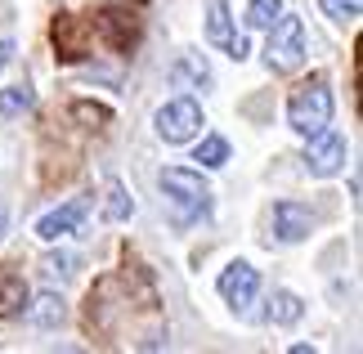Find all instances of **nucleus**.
I'll return each instance as SVG.
<instances>
[{"mask_svg":"<svg viewBox=\"0 0 363 354\" xmlns=\"http://www.w3.org/2000/svg\"><path fill=\"white\" fill-rule=\"evenodd\" d=\"M99 32L108 36V45H113L117 54H130V50H135V40H139V18H135L130 9L113 5V9H104V18H99Z\"/></svg>","mask_w":363,"mask_h":354,"instance_id":"10","label":"nucleus"},{"mask_svg":"<svg viewBox=\"0 0 363 354\" xmlns=\"http://www.w3.org/2000/svg\"><path fill=\"white\" fill-rule=\"evenodd\" d=\"M206 36H211V45H220L229 54V59H247V40L233 32V18H229V5L225 0H206Z\"/></svg>","mask_w":363,"mask_h":354,"instance_id":"6","label":"nucleus"},{"mask_svg":"<svg viewBox=\"0 0 363 354\" xmlns=\"http://www.w3.org/2000/svg\"><path fill=\"white\" fill-rule=\"evenodd\" d=\"M198 131H202V108L193 104V99H171V104L157 112V135L166 144H189Z\"/></svg>","mask_w":363,"mask_h":354,"instance_id":"3","label":"nucleus"},{"mask_svg":"<svg viewBox=\"0 0 363 354\" xmlns=\"http://www.w3.org/2000/svg\"><path fill=\"white\" fill-rule=\"evenodd\" d=\"M72 117H77V121H86L90 131H104V126L113 121V112H108L104 104H86V99H77V104H72Z\"/></svg>","mask_w":363,"mask_h":354,"instance_id":"18","label":"nucleus"},{"mask_svg":"<svg viewBox=\"0 0 363 354\" xmlns=\"http://www.w3.org/2000/svg\"><path fill=\"white\" fill-rule=\"evenodd\" d=\"M323 5L328 18H337V23H354L359 18V9H363V0H318Z\"/></svg>","mask_w":363,"mask_h":354,"instance_id":"20","label":"nucleus"},{"mask_svg":"<svg viewBox=\"0 0 363 354\" xmlns=\"http://www.w3.org/2000/svg\"><path fill=\"white\" fill-rule=\"evenodd\" d=\"M86 32H90V27L81 23V18H72V13H59V18H54V50H59L63 63H77V59H86V54H90Z\"/></svg>","mask_w":363,"mask_h":354,"instance_id":"8","label":"nucleus"},{"mask_svg":"<svg viewBox=\"0 0 363 354\" xmlns=\"http://www.w3.org/2000/svg\"><path fill=\"white\" fill-rule=\"evenodd\" d=\"M5 224H9V211L0 206V238H5Z\"/></svg>","mask_w":363,"mask_h":354,"instance_id":"24","label":"nucleus"},{"mask_svg":"<svg viewBox=\"0 0 363 354\" xmlns=\"http://www.w3.org/2000/svg\"><path fill=\"white\" fill-rule=\"evenodd\" d=\"M305 305L296 292H274L269 296V323H283V328H291V323H301Z\"/></svg>","mask_w":363,"mask_h":354,"instance_id":"15","label":"nucleus"},{"mask_svg":"<svg viewBox=\"0 0 363 354\" xmlns=\"http://www.w3.org/2000/svg\"><path fill=\"white\" fill-rule=\"evenodd\" d=\"M283 13V0H251L247 5V27H274V18Z\"/></svg>","mask_w":363,"mask_h":354,"instance_id":"17","label":"nucleus"},{"mask_svg":"<svg viewBox=\"0 0 363 354\" xmlns=\"http://www.w3.org/2000/svg\"><path fill=\"white\" fill-rule=\"evenodd\" d=\"M310 229H314L310 206H301V202H278L274 206V233L283 238V243H301V238H310Z\"/></svg>","mask_w":363,"mask_h":354,"instance_id":"11","label":"nucleus"},{"mask_svg":"<svg viewBox=\"0 0 363 354\" xmlns=\"http://www.w3.org/2000/svg\"><path fill=\"white\" fill-rule=\"evenodd\" d=\"M13 59V40H0V67H5Z\"/></svg>","mask_w":363,"mask_h":354,"instance_id":"23","label":"nucleus"},{"mask_svg":"<svg viewBox=\"0 0 363 354\" xmlns=\"http://www.w3.org/2000/svg\"><path fill=\"white\" fill-rule=\"evenodd\" d=\"M193 162H202V166H225L229 162V144L220 135H211V139H202V148H198V157Z\"/></svg>","mask_w":363,"mask_h":354,"instance_id":"19","label":"nucleus"},{"mask_svg":"<svg viewBox=\"0 0 363 354\" xmlns=\"http://www.w3.org/2000/svg\"><path fill=\"white\" fill-rule=\"evenodd\" d=\"M274 36H269V50H264V63H269V72H296L305 63V23L301 18H283L278 13L274 18Z\"/></svg>","mask_w":363,"mask_h":354,"instance_id":"2","label":"nucleus"},{"mask_svg":"<svg viewBox=\"0 0 363 354\" xmlns=\"http://www.w3.org/2000/svg\"><path fill=\"white\" fill-rule=\"evenodd\" d=\"M287 121H291V131L296 135H318L323 126H332V90H328V81L323 77H314L310 86H301L296 94H291V104H287Z\"/></svg>","mask_w":363,"mask_h":354,"instance_id":"1","label":"nucleus"},{"mask_svg":"<svg viewBox=\"0 0 363 354\" xmlns=\"http://www.w3.org/2000/svg\"><path fill=\"white\" fill-rule=\"evenodd\" d=\"M216 287H220V296H225V301H229L233 309H242V305H251V301H256L260 274H256V269H251L247 260H233V265L225 269V274H220V282H216Z\"/></svg>","mask_w":363,"mask_h":354,"instance_id":"7","label":"nucleus"},{"mask_svg":"<svg viewBox=\"0 0 363 354\" xmlns=\"http://www.w3.org/2000/svg\"><path fill=\"white\" fill-rule=\"evenodd\" d=\"M171 86L175 90H206L211 86V67H206L202 54H179L171 67Z\"/></svg>","mask_w":363,"mask_h":354,"instance_id":"12","label":"nucleus"},{"mask_svg":"<svg viewBox=\"0 0 363 354\" xmlns=\"http://www.w3.org/2000/svg\"><path fill=\"white\" fill-rule=\"evenodd\" d=\"M23 314L32 319L36 328H59L67 309H63V301H59L54 292H45V296H36V301H27V309H23Z\"/></svg>","mask_w":363,"mask_h":354,"instance_id":"14","label":"nucleus"},{"mask_svg":"<svg viewBox=\"0 0 363 354\" xmlns=\"http://www.w3.org/2000/svg\"><path fill=\"white\" fill-rule=\"evenodd\" d=\"M345 166V135H337V131H318V135H310V148H305V171L310 175H318V179H328V175H337Z\"/></svg>","mask_w":363,"mask_h":354,"instance_id":"4","label":"nucleus"},{"mask_svg":"<svg viewBox=\"0 0 363 354\" xmlns=\"http://www.w3.org/2000/svg\"><path fill=\"white\" fill-rule=\"evenodd\" d=\"M81 220H86V197H72L67 206H59V211H50V216L36 220V238L40 243H59V238L77 233Z\"/></svg>","mask_w":363,"mask_h":354,"instance_id":"9","label":"nucleus"},{"mask_svg":"<svg viewBox=\"0 0 363 354\" xmlns=\"http://www.w3.org/2000/svg\"><path fill=\"white\" fill-rule=\"evenodd\" d=\"M45 269H50V274H67V269H72V260H67V256H63V260L54 256V260H45Z\"/></svg>","mask_w":363,"mask_h":354,"instance_id":"22","label":"nucleus"},{"mask_svg":"<svg viewBox=\"0 0 363 354\" xmlns=\"http://www.w3.org/2000/svg\"><path fill=\"white\" fill-rule=\"evenodd\" d=\"M27 301H32V292H27V282L13 274L9 265H0V319H13L23 314Z\"/></svg>","mask_w":363,"mask_h":354,"instance_id":"13","label":"nucleus"},{"mask_svg":"<svg viewBox=\"0 0 363 354\" xmlns=\"http://www.w3.org/2000/svg\"><path fill=\"white\" fill-rule=\"evenodd\" d=\"M36 108V90L27 86H9V90H0V117H18V112H32Z\"/></svg>","mask_w":363,"mask_h":354,"instance_id":"16","label":"nucleus"},{"mask_svg":"<svg viewBox=\"0 0 363 354\" xmlns=\"http://www.w3.org/2000/svg\"><path fill=\"white\" fill-rule=\"evenodd\" d=\"M104 216H108V220H125V216H130V202H125V189H121L117 179L108 184V202H104Z\"/></svg>","mask_w":363,"mask_h":354,"instance_id":"21","label":"nucleus"},{"mask_svg":"<svg viewBox=\"0 0 363 354\" xmlns=\"http://www.w3.org/2000/svg\"><path fill=\"white\" fill-rule=\"evenodd\" d=\"M162 189L171 193L179 206H184V216H202V211L211 206V189L202 184V175L184 171V166H171V171H162Z\"/></svg>","mask_w":363,"mask_h":354,"instance_id":"5","label":"nucleus"}]
</instances>
